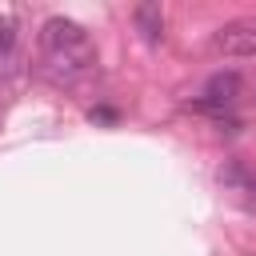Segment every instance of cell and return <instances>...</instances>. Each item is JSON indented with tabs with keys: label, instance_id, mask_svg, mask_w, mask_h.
<instances>
[{
	"label": "cell",
	"instance_id": "obj_1",
	"mask_svg": "<svg viewBox=\"0 0 256 256\" xmlns=\"http://www.w3.org/2000/svg\"><path fill=\"white\" fill-rule=\"evenodd\" d=\"M92 60H96L92 40L76 44V48H56V52H44V76L52 84H72L76 76H84L92 68Z\"/></svg>",
	"mask_w": 256,
	"mask_h": 256
},
{
	"label": "cell",
	"instance_id": "obj_2",
	"mask_svg": "<svg viewBox=\"0 0 256 256\" xmlns=\"http://www.w3.org/2000/svg\"><path fill=\"white\" fill-rule=\"evenodd\" d=\"M212 48L224 56H256V16H240V20H228L224 28H216Z\"/></svg>",
	"mask_w": 256,
	"mask_h": 256
},
{
	"label": "cell",
	"instance_id": "obj_3",
	"mask_svg": "<svg viewBox=\"0 0 256 256\" xmlns=\"http://www.w3.org/2000/svg\"><path fill=\"white\" fill-rule=\"evenodd\" d=\"M236 96H240V72H216L204 84L200 100H192V108H228Z\"/></svg>",
	"mask_w": 256,
	"mask_h": 256
},
{
	"label": "cell",
	"instance_id": "obj_4",
	"mask_svg": "<svg viewBox=\"0 0 256 256\" xmlns=\"http://www.w3.org/2000/svg\"><path fill=\"white\" fill-rule=\"evenodd\" d=\"M40 44L44 52H56V48H76V44H88V32L76 24V20H64V16H52L40 32Z\"/></svg>",
	"mask_w": 256,
	"mask_h": 256
},
{
	"label": "cell",
	"instance_id": "obj_5",
	"mask_svg": "<svg viewBox=\"0 0 256 256\" xmlns=\"http://www.w3.org/2000/svg\"><path fill=\"white\" fill-rule=\"evenodd\" d=\"M132 16H136V28L144 32V40L156 44V40L164 36V12H160V4H136Z\"/></svg>",
	"mask_w": 256,
	"mask_h": 256
},
{
	"label": "cell",
	"instance_id": "obj_6",
	"mask_svg": "<svg viewBox=\"0 0 256 256\" xmlns=\"http://www.w3.org/2000/svg\"><path fill=\"white\" fill-rule=\"evenodd\" d=\"M16 48V16H0V60Z\"/></svg>",
	"mask_w": 256,
	"mask_h": 256
},
{
	"label": "cell",
	"instance_id": "obj_7",
	"mask_svg": "<svg viewBox=\"0 0 256 256\" xmlns=\"http://www.w3.org/2000/svg\"><path fill=\"white\" fill-rule=\"evenodd\" d=\"M248 188H252V192H256V176H252V180H248Z\"/></svg>",
	"mask_w": 256,
	"mask_h": 256
}]
</instances>
